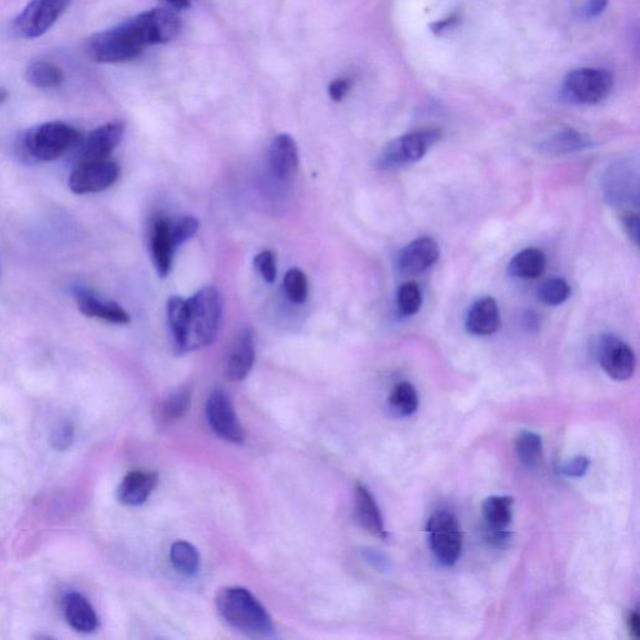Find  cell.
<instances>
[{
  "label": "cell",
  "instance_id": "obj_22",
  "mask_svg": "<svg viewBox=\"0 0 640 640\" xmlns=\"http://www.w3.org/2000/svg\"><path fill=\"white\" fill-rule=\"evenodd\" d=\"M67 622L77 632L92 633L98 628V617L92 604L79 593H70L64 599Z\"/></svg>",
  "mask_w": 640,
  "mask_h": 640
},
{
  "label": "cell",
  "instance_id": "obj_43",
  "mask_svg": "<svg viewBox=\"0 0 640 640\" xmlns=\"http://www.w3.org/2000/svg\"><path fill=\"white\" fill-rule=\"evenodd\" d=\"M628 623L630 633L633 634V637L640 638V615L638 610H634V612L629 615Z\"/></svg>",
  "mask_w": 640,
  "mask_h": 640
},
{
  "label": "cell",
  "instance_id": "obj_21",
  "mask_svg": "<svg viewBox=\"0 0 640 640\" xmlns=\"http://www.w3.org/2000/svg\"><path fill=\"white\" fill-rule=\"evenodd\" d=\"M157 484V473L134 470V472L125 475L118 487L119 502L129 505V507H137V505L143 504L149 498Z\"/></svg>",
  "mask_w": 640,
  "mask_h": 640
},
{
  "label": "cell",
  "instance_id": "obj_42",
  "mask_svg": "<svg viewBox=\"0 0 640 640\" xmlns=\"http://www.w3.org/2000/svg\"><path fill=\"white\" fill-rule=\"evenodd\" d=\"M458 22L459 17L458 15L454 14L450 15V17L447 19L438 20V22L430 24L429 28L434 34L442 35L443 33L448 32V30L454 28L455 25L458 24Z\"/></svg>",
  "mask_w": 640,
  "mask_h": 640
},
{
  "label": "cell",
  "instance_id": "obj_9",
  "mask_svg": "<svg viewBox=\"0 0 640 640\" xmlns=\"http://www.w3.org/2000/svg\"><path fill=\"white\" fill-rule=\"evenodd\" d=\"M145 47L172 42L182 30V19L172 9L157 8L130 18Z\"/></svg>",
  "mask_w": 640,
  "mask_h": 640
},
{
  "label": "cell",
  "instance_id": "obj_34",
  "mask_svg": "<svg viewBox=\"0 0 640 640\" xmlns=\"http://www.w3.org/2000/svg\"><path fill=\"white\" fill-rule=\"evenodd\" d=\"M284 290L288 298L295 304H302L308 298V279L302 270L293 268L284 277Z\"/></svg>",
  "mask_w": 640,
  "mask_h": 640
},
{
  "label": "cell",
  "instance_id": "obj_28",
  "mask_svg": "<svg viewBox=\"0 0 640 640\" xmlns=\"http://www.w3.org/2000/svg\"><path fill=\"white\" fill-rule=\"evenodd\" d=\"M170 560H172L173 567L185 577H192V575L197 574L200 567L197 548L188 542H183V540L172 545Z\"/></svg>",
  "mask_w": 640,
  "mask_h": 640
},
{
  "label": "cell",
  "instance_id": "obj_32",
  "mask_svg": "<svg viewBox=\"0 0 640 640\" xmlns=\"http://www.w3.org/2000/svg\"><path fill=\"white\" fill-rule=\"evenodd\" d=\"M570 287L562 278H550L540 285L538 289V299L545 305L563 304L569 298Z\"/></svg>",
  "mask_w": 640,
  "mask_h": 640
},
{
  "label": "cell",
  "instance_id": "obj_18",
  "mask_svg": "<svg viewBox=\"0 0 640 640\" xmlns=\"http://www.w3.org/2000/svg\"><path fill=\"white\" fill-rule=\"evenodd\" d=\"M75 299L80 313L85 317L102 319L114 324L130 323V315L118 303L99 299L87 289L75 290Z\"/></svg>",
  "mask_w": 640,
  "mask_h": 640
},
{
  "label": "cell",
  "instance_id": "obj_40",
  "mask_svg": "<svg viewBox=\"0 0 640 640\" xmlns=\"http://www.w3.org/2000/svg\"><path fill=\"white\" fill-rule=\"evenodd\" d=\"M73 439V428L69 424L60 425L53 435V443L58 449L68 448Z\"/></svg>",
  "mask_w": 640,
  "mask_h": 640
},
{
  "label": "cell",
  "instance_id": "obj_6",
  "mask_svg": "<svg viewBox=\"0 0 640 640\" xmlns=\"http://www.w3.org/2000/svg\"><path fill=\"white\" fill-rule=\"evenodd\" d=\"M427 532L430 549L443 565H453L458 562L463 547V534L458 519L449 512H437L428 520Z\"/></svg>",
  "mask_w": 640,
  "mask_h": 640
},
{
  "label": "cell",
  "instance_id": "obj_3",
  "mask_svg": "<svg viewBox=\"0 0 640 640\" xmlns=\"http://www.w3.org/2000/svg\"><path fill=\"white\" fill-rule=\"evenodd\" d=\"M217 609L230 627L252 637H270L274 632L272 618L248 589L230 587L217 595Z\"/></svg>",
  "mask_w": 640,
  "mask_h": 640
},
{
  "label": "cell",
  "instance_id": "obj_15",
  "mask_svg": "<svg viewBox=\"0 0 640 640\" xmlns=\"http://www.w3.org/2000/svg\"><path fill=\"white\" fill-rule=\"evenodd\" d=\"M255 359L254 334L250 328L243 329L228 353L224 364V377L230 382H240L250 373Z\"/></svg>",
  "mask_w": 640,
  "mask_h": 640
},
{
  "label": "cell",
  "instance_id": "obj_5",
  "mask_svg": "<svg viewBox=\"0 0 640 640\" xmlns=\"http://www.w3.org/2000/svg\"><path fill=\"white\" fill-rule=\"evenodd\" d=\"M613 87L614 77L608 69L580 68L564 79L563 94L570 102L593 105L607 99Z\"/></svg>",
  "mask_w": 640,
  "mask_h": 640
},
{
  "label": "cell",
  "instance_id": "obj_26",
  "mask_svg": "<svg viewBox=\"0 0 640 640\" xmlns=\"http://www.w3.org/2000/svg\"><path fill=\"white\" fill-rule=\"evenodd\" d=\"M28 83L38 89L58 88L64 82L62 69L49 62H35L30 64L25 73Z\"/></svg>",
  "mask_w": 640,
  "mask_h": 640
},
{
  "label": "cell",
  "instance_id": "obj_16",
  "mask_svg": "<svg viewBox=\"0 0 640 640\" xmlns=\"http://www.w3.org/2000/svg\"><path fill=\"white\" fill-rule=\"evenodd\" d=\"M299 154L297 143L289 134H279L269 148V168L274 178L288 182L297 173Z\"/></svg>",
  "mask_w": 640,
  "mask_h": 640
},
{
  "label": "cell",
  "instance_id": "obj_1",
  "mask_svg": "<svg viewBox=\"0 0 640 640\" xmlns=\"http://www.w3.org/2000/svg\"><path fill=\"white\" fill-rule=\"evenodd\" d=\"M83 135L63 122L37 125L20 135L15 150L20 162L37 164L53 162L78 147Z\"/></svg>",
  "mask_w": 640,
  "mask_h": 640
},
{
  "label": "cell",
  "instance_id": "obj_12",
  "mask_svg": "<svg viewBox=\"0 0 640 640\" xmlns=\"http://www.w3.org/2000/svg\"><path fill=\"white\" fill-rule=\"evenodd\" d=\"M599 363L605 373L614 380L624 382L633 377L635 355L633 349L613 334L604 335L598 349Z\"/></svg>",
  "mask_w": 640,
  "mask_h": 640
},
{
  "label": "cell",
  "instance_id": "obj_41",
  "mask_svg": "<svg viewBox=\"0 0 640 640\" xmlns=\"http://www.w3.org/2000/svg\"><path fill=\"white\" fill-rule=\"evenodd\" d=\"M608 7V0H587L583 7L584 18L593 19L599 17Z\"/></svg>",
  "mask_w": 640,
  "mask_h": 640
},
{
  "label": "cell",
  "instance_id": "obj_24",
  "mask_svg": "<svg viewBox=\"0 0 640 640\" xmlns=\"http://www.w3.org/2000/svg\"><path fill=\"white\" fill-rule=\"evenodd\" d=\"M514 499L494 495L484 500L482 512L487 532H504L512 522Z\"/></svg>",
  "mask_w": 640,
  "mask_h": 640
},
{
  "label": "cell",
  "instance_id": "obj_8",
  "mask_svg": "<svg viewBox=\"0 0 640 640\" xmlns=\"http://www.w3.org/2000/svg\"><path fill=\"white\" fill-rule=\"evenodd\" d=\"M70 0H30L13 23L18 37L37 39L42 37L62 17Z\"/></svg>",
  "mask_w": 640,
  "mask_h": 640
},
{
  "label": "cell",
  "instance_id": "obj_11",
  "mask_svg": "<svg viewBox=\"0 0 640 640\" xmlns=\"http://www.w3.org/2000/svg\"><path fill=\"white\" fill-rule=\"evenodd\" d=\"M208 423L213 432L219 438L227 442L240 444L244 442V430L235 413L232 400L223 389H215L208 398L207 407Z\"/></svg>",
  "mask_w": 640,
  "mask_h": 640
},
{
  "label": "cell",
  "instance_id": "obj_7",
  "mask_svg": "<svg viewBox=\"0 0 640 640\" xmlns=\"http://www.w3.org/2000/svg\"><path fill=\"white\" fill-rule=\"evenodd\" d=\"M439 133L415 132L404 134L385 145L378 158V168L383 170H395L414 163L427 154L430 145L437 142Z\"/></svg>",
  "mask_w": 640,
  "mask_h": 640
},
{
  "label": "cell",
  "instance_id": "obj_14",
  "mask_svg": "<svg viewBox=\"0 0 640 640\" xmlns=\"http://www.w3.org/2000/svg\"><path fill=\"white\" fill-rule=\"evenodd\" d=\"M439 255V245L433 238H418L399 253L397 268L404 275L422 274L438 262Z\"/></svg>",
  "mask_w": 640,
  "mask_h": 640
},
{
  "label": "cell",
  "instance_id": "obj_25",
  "mask_svg": "<svg viewBox=\"0 0 640 640\" xmlns=\"http://www.w3.org/2000/svg\"><path fill=\"white\" fill-rule=\"evenodd\" d=\"M192 385H184L165 398L157 408V418L164 424L173 423L187 414L192 403Z\"/></svg>",
  "mask_w": 640,
  "mask_h": 640
},
{
  "label": "cell",
  "instance_id": "obj_37",
  "mask_svg": "<svg viewBox=\"0 0 640 640\" xmlns=\"http://www.w3.org/2000/svg\"><path fill=\"white\" fill-rule=\"evenodd\" d=\"M589 468V459L582 457H575L568 460L567 463L562 465V473L567 477L580 478L583 477Z\"/></svg>",
  "mask_w": 640,
  "mask_h": 640
},
{
  "label": "cell",
  "instance_id": "obj_44",
  "mask_svg": "<svg viewBox=\"0 0 640 640\" xmlns=\"http://www.w3.org/2000/svg\"><path fill=\"white\" fill-rule=\"evenodd\" d=\"M167 2L175 9H188L192 7L190 0H167Z\"/></svg>",
  "mask_w": 640,
  "mask_h": 640
},
{
  "label": "cell",
  "instance_id": "obj_33",
  "mask_svg": "<svg viewBox=\"0 0 640 640\" xmlns=\"http://www.w3.org/2000/svg\"><path fill=\"white\" fill-rule=\"evenodd\" d=\"M422 292L415 282H407L399 288L397 294V305L399 313L404 317H412L419 312L422 307Z\"/></svg>",
  "mask_w": 640,
  "mask_h": 640
},
{
  "label": "cell",
  "instance_id": "obj_29",
  "mask_svg": "<svg viewBox=\"0 0 640 640\" xmlns=\"http://www.w3.org/2000/svg\"><path fill=\"white\" fill-rule=\"evenodd\" d=\"M390 408L395 413L408 417L418 409L419 398L417 389L413 384L403 382L395 385L392 394L389 397Z\"/></svg>",
  "mask_w": 640,
  "mask_h": 640
},
{
  "label": "cell",
  "instance_id": "obj_30",
  "mask_svg": "<svg viewBox=\"0 0 640 640\" xmlns=\"http://www.w3.org/2000/svg\"><path fill=\"white\" fill-rule=\"evenodd\" d=\"M588 144V140L585 139L584 135L575 132L573 129H565L550 137L543 147L547 149V152L563 154L583 149L588 147Z\"/></svg>",
  "mask_w": 640,
  "mask_h": 640
},
{
  "label": "cell",
  "instance_id": "obj_4",
  "mask_svg": "<svg viewBox=\"0 0 640 640\" xmlns=\"http://www.w3.org/2000/svg\"><path fill=\"white\" fill-rule=\"evenodd\" d=\"M144 48L147 47L129 19L117 27L92 35L85 44L89 58L104 64L129 62L138 58Z\"/></svg>",
  "mask_w": 640,
  "mask_h": 640
},
{
  "label": "cell",
  "instance_id": "obj_10",
  "mask_svg": "<svg viewBox=\"0 0 640 640\" xmlns=\"http://www.w3.org/2000/svg\"><path fill=\"white\" fill-rule=\"evenodd\" d=\"M119 175V165L109 158L77 163L70 174L69 188L75 194L103 192L117 182Z\"/></svg>",
  "mask_w": 640,
  "mask_h": 640
},
{
  "label": "cell",
  "instance_id": "obj_35",
  "mask_svg": "<svg viewBox=\"0 0 640 640\" xmlns=\"http://www.w3.org/2000/svg\"><path fill=\"white\" fill-rule=\"evenodd\" d=\"M198 229L199 222L194 217H183L178 219L177 222L170 223V233H172L175 247L178 248L183 243L188 242L198 232Z\"/></svg>",
  "mask_w": 640,
  "mask_h": 640
},
{
  "label": "cell",
  "instance_id": "obj_38",
  "mask_svg": "<svg viewBox=\"0 0 640 640\" xmlns=\"http://www.w3.org/2000/svg\"><path fill=\"white\" fill-rule=\"evenodd\" d=\"M350 88H352V83H350L349 79H334L333 82L329 84V97L332 98L334 102H340V100L349 93Z\"/></svg>",
  "mask_w": 640,
  "mask_h": 640
},
{
  "label": "cell",
  "instance_id": "obj_20",
  "mask_svg": "<svg viewBox=\"0 0 640 640\" xmlns=\"http://www.w3.org/2000/svg\"><path fill=\"white\" fill-rule=\"evenodd\" d=\"M170 220L158 218L155 220L150 234V249H152L153 262L160 277L164 278L172 269L174 252L177 247L170 233Z\"/></svg>",
  "mask_w": 640,
  "mask_h": 640
},
{
  "label": "cell",
  "instance_id": "obj_36",
  "mask_svg": "<svg viewBox=\"0 0 640 640\" xmlns=\"http://www.w3.org/2000/svg\"><path fill=\"white\" fill-rule=\"evenodd\" d=\"M254 264L265 282L273 283L277 278V260L270 250H263L257 254V257L254 258Z\"/></svg>",
  "mask_w": 640,
  "mask_h": 640
},
{
  "label": "cell",
  "instance_id": "obj_17",
  "mask_svg": "<svg viewBox=\"0 0 640 640\" xmlns=\"http://www.w3.org/2000/svg\"><path fill=\"white\" fill-rule=\"evenodd\" d=\"M354 517L357 523L368 533L380 539H387L382 513L377 502L362 483L355 485L354 492Z\"/></svg>",
  "mask_w": 640,
  "mask_h": 640
},
{
  "label": "cell",
  "instance_id": "obj_19",
  "mask_svg": "<svg viewBox=\"0 0 640 640\" xmlns=\"http://www.w3.org/2000/svg\"><path fill=\"white\" fill-rule=\"evenodd\" d=\"M502 320L497 302L492 297H484L478 299L469 309L467 319H465V328L468 333L478 335V337H487L497 333Z\"/></svg>",
  "mask_w": 640,
  "mask_h": 640
},
{
  "label": "cell",
  "instance_id": "obj_27",
  "mask_svg": "<svg viewBox=\"0 0 640 640\" xmlns=\"http://www.w3.org/2000/svg\"><path fill=\"white\" fill-rule=\"evenodd\" d=\"M515 452L525 467H538L543 458L542 437L537 433L529 432V430H523L515 440Z\"/></svg>",
  "mask_w": 640,
  "mask_h": 640
},
{
  "label": "cell",
  "instance_id": "obj_31",
  "mask_svg": "<svg viewBox=\"0 0 640 640\" xmlns=\"http://www.w3.org/2000/svg\"><path fill=\"white\" fill-rule=\"evenodd\" d=\"M168 320L175 344L179 349L187 325V299L172 297L168 302Z\"/></svg>",
  "mask_w": 640,
  "mask_h": 640
},
{
  "label": "cell",
  "instance_id": "obj_45",
  "mask_svg": "<svg viewBox=\"0 0 640 640\" xmlns=\"http://www.w3.org/2000/svg\"><path fill=\"white\" fill-rule=\"evenodd\" d=\"M8 98V93L4 89H0V103L4 102Z\"/></svg>",
  "mask_w": 640,
  "mask_h": 640
},
{
  "label": "cell",
  "instance_id": "obj_23",
  "mask_svg": "<svg viewBox=\"0 0 640 640\" xmlns=\"http://www.w3.org/2000/svg\"><path fill=\"white\" fill-rule=\"evenodd\" d=\"M547 268V258L542 250L527 248L510 260L509 274L519 279H537Z\"/></svg>",
  "mask_w": 640,
  "mask_h": 640
},
{
  "label": "cell",
  "instance_id": "obj_13",
  "mask_svg": "<svg viewBox=\"0 0 640 640\" xmlns=\"http://www.w3.org/2000/svg\"><path fill=\"white\" fill-rule=\"evenodd\" d=\"M124 124L112 122L100 125L82 138L78 144L77 163L108 159L122 142Z\"/></svg>",
  "mask_w": 640,
  "mask_h": 640
},
{
  "label": "cell",
  "instance_id": "obj_2",
  "mask_svg": "<svg viewBox=\"0 0 640 640\" xmlns=\"http://www.w3.org/2000/svg\"><path fill=\"white\" fill-rule=\"evenodd\" d=\"M222 320V297L215 287H204L187 299V325L179 349L193 352L212 344Z\"/></svg>",
  "mask_w": 640,
  "mask_h": 640
},
{
  "label": "cell",
  "instance_id": "obj_39",
  "mask_svg": "<svg viewBox=\"0 0 640 640\" xmlns=\"http://www.w3.org/2000/svg\"><path fill=\"white\" fill-rule=\"evenodd\" d=\"M639 224L638 213H633L632 210H630V212H625L623 214L624 229L627 230L629 237L633 239L635 244H639Z\"/></svg>",
  "mask_w": 640,
  "mask_h": 640
}]
</instances>
